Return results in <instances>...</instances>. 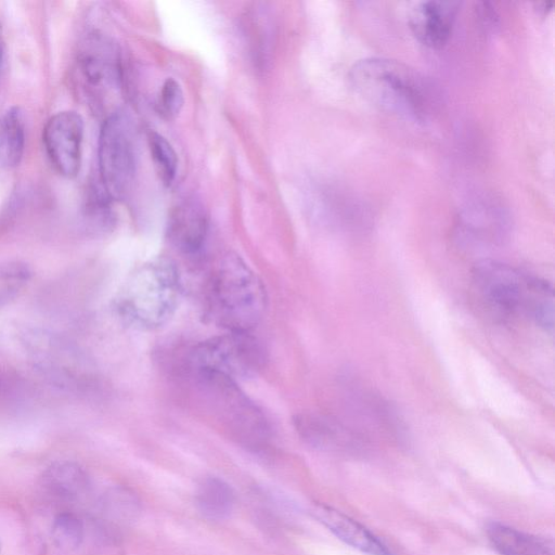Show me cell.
Returning <instances> with one entry per match:
<instances>
[{
    "label": "cell",
    "mask_w": 555,
    "mask_h": 555,
    "mask_svg": "<svg viewBox=\"0 0 555 555\" xmlns=\"http://www.w3.org/2000/svg\"><path fill=\"white\" fill-rule=\"evenodd\" d=\"M312 516L339 540L367 555H396L375 534L341 512L315 504Z\"/></svg>",
    "instance_id": "obj_13"
},
{
    "label": "cell",
    "mask_w": 555,
    "mask_h": 555,
    "mask_svg": "<svg viewBox=\"0 0 555 555\" xmlns=\"http://www.w3.org/2000/svg\"><path fill=\"white\" fill-rule=\"evenodd\" d=\"M30 276V269L23 262L14 261L0 264V307L18 296L29 282Z\"/></svg>",
    "instance_id": "obj_22"
},
{
    "label": "cell",
    "mask_w": 555,
    "mask_h": 555,
    "mask_svg": "<svg viewBox=\"0 0 555 555\" xmlns=\"http://www.w3.org/2000/svg\"><path fill=\"white\" fill-rule=\"evenodd\" d=\"M195 504L204 517L210 520H223L234 508L235 493L223 479L206 477L197 487Z\"/></svg>",
    "instance_id": "obj_15"
},
{
    "label": "cell",
    "mask_w": 555,
    "mask_h": 555,
    "mask_svg": "<svg viewBox=\"0 0 555 555\" xmlns=\"http://www.w3.org/2000/svg\"><path fill=\"white\" fill-rule=\"evenodd\" d=\"M472 299L485 317L506 323L526 317L544 331L554 327L552 285L509 264L482 259L470 275Z\"/></svg>",
    "instance_id": "obj_1"
},
{
    "label": "cell",
    "mask_w": 555,
    "mask_h": 555,
    "mask_svg": "<svg viewBox=\"0 0 555 555\" xmlns=\"http://www.w3.org/2000/svg\"><path fill=\"white\" fill-rule=\"evenodd\" d=\"M101 504L104 516L119 525L132 522L140 513L139 499L131 490L122 487L108 490Z\"/></svg>",
    "instance_id": "obj_19"
},
{
    "label": "cell",
    "mask_w": 555,
    "mask_h": 555,
    "mask_svg": "<svg viewBox=\"0 0 555 555\" xmlns=\"http://www.w3.org/2000/svg\"><path fill=\"white\" fill-rule=\"evenodd\" d=\"M99 173L112 199L124 197L137 171V145L131 119L116 112L105 118L99 135Z\"/></svg>",
    "instance_id": "obj_7"
},
{
    "label": "cell",
    "mask_w": 555,
    "mask_h": 555,
    "mask_svg": "<svg viewBox=\"0 0 555 555\" xmlns=\"http://www.w3.org/2000/svg\"><path fill=\"white\" fill-rule=\"evenodd\" d=\"M82 117L74 111L59 112L47 121L43 143L54 169L65 178L77 176L81 164Z\"/></svg>",
    "instance_id": "obj_8"
},
{
    "label": "cell",
    "mask_w": 555,
    "mask_h": 555,
    "mask_svg": "<svg viewBox=\"0 0 555 555\" xmlns=\"http://www.w3.org/2000/svg\"><path fill=\"white\" fill-rule=\"evenodd\" d=\"M186 372H204L233 382L257 375L266 365L267 352L249 332H228L193 346L186 354Z\"/></svg>",
    "instance_id": "obj_6"
},
{
    "label": "cell",
    "mask_w": 555,
    "mask_h": 555,
    "mask_svg": "<svg viewBox=\"0 0 555 555\" xmlns=\"http://www.w3.org/2000/svg\"><path fill=\"white\" fill-rule=\"evenodd\" d=\"M149 147L159 180L169 186L177 173L178 157L170 142L157 132H150Z\"/></svg>",
    "instance_id": "obj_20"
},
{
    "label": "cell",
    "mask_w": 555,
    "mask_h": 555,
    "mask_svg": "<svg viewBox=\"0 0 555 555\" xmlns=\"http://www.w3.org/2000/svg\"><path fill=\"white\" fill-rule=\"evenodd\" d=\"M352 89L378 109L397 117L425 121L438 102L433 81L417 69L396 60L366 57L349 72Z\"/></svg>",
    "instance_id": "obj_2"
},
{
    "label": "cell",
    "mask_w": 555,
    "mask_h": 555,
    "mask_svg": "<svg viewBox=\"0 0 555 555\" xmlns=\"http://www.w3.org/2000/svg\"><path fill=\"white\" fill-rule=\"evenodd\" d=\"M1 61H2V44L0 40V67H1Z\"/></svg>",
    "instance_id": "obj_25"
},
{
    "label": "cell",
    "mask_w": 555,
    "mask_h": 555,
    "mask_svg": "<svg viewBox=\"0 0 555 555\" xmlns=\"http://www.w3.org/2000/svg\"><path fill=\"white\" fill-rule=\"evenodd\" d=\"M552 9V3H538L537 11L542 13L543 15L547 14V12Z\"/></svg>",
    "instance_id": "obj_24"
},
{
    "label": "cell",
    "mask_w": 555,
    "mask_h": 555,
    "mask_svg": "<svg viewBox=\"0 0 555 555\" xmlns=\"http://www.w3.org/2000/svg\"><path fill=\"white\" fill-rule=\"evenodd\" d=\"M490 543L500 555H554L553 543L500 522L487 528Z\"/></svg>",
    "instance_id": "obj_14"
},
{
    "label": "cell",
    "mask_w": 555,
    "mask_h": 555,
    "mask_svg": "<svg viewBox=\"0 0 555 555\" xmlns=\"http://www.w3.org/2000/svg\"><path fill=\"white\" fill-rule=\"evenodd\" d=\"M77 67L91 90L108 91L120 85V52L117 44L104 35L87 36L78 50Z\"/></svg>",
    "instance_id": "obj_9"
},
{
    "label": "cell",
    "mask_w": 555,
    "mask_h": 555,
    "mask_svg": "<svg viewBox=\"0 0 555 555\" xmlns=\"http://www.w3.org/2000/svg\"><path fill=\"white\" fill-rule=\"evenodd\" d=\"M460 2L425 1L417 3L409 14V26L415 38L431 49L442 48L449 40Z\"/></svg>",
    "instance_id": "obj_11"
},
{
    "label": "cell",
    "mask_w": 555,
    "mask_h": 555,
    "mask_svg": "<svg viewBox=\"0 0 555 555\" xmlns=\"http://www.w3.org/2000/svg\"><path fill=\"white\" fill-rule=\"evenodd\" d=\"M41 479L49 491L63 498H79L90 488L86 470L70 461L52 463L43 472Z\"/></svg>",
    "instance_id": "obj_16"
},
{
    "label": "cell",
    "mask_w": 555,
    "mask_h": 555,
    "mask_svg": "<svg viewBox=\"0 0 555 555\" xmlns=\"http://www.w3.org/2000/svg\"><path fill=\"white\" fill-rule=\"evenodd\" d=\"M195 389L212 414L219 416L230 434L249 449H260L269 440L266 417L241 392L235 382L210 373L189 372Z\"/></svg>",
    "instance_id": "obj_5"
},
{
    "label": "cell",
    "mask_w": 555,
    "mask_h": 555,
    "mask_svg": "<svg viewBox=\"0 0 555 555\" xmlns=\"http://www.w3.org/2000/svg\"><path fill=\"white\" fill-rule=\"evenodd\" d=\"M181 293L182 281L177 263L167 256H157L129 276L117 299V311L128 325L153 331L172 318Z\"/></svg>",
    "instance_id": "obj_4"
},
{
    "label": "cell",
    "mask_w": 555,
    "mask_h": 555,
    "mask_svg": "<svg viewBox=\"0 0 555 555\" xmlns=\"http://www.w3.org/2000/svg\"><path fill=\"white\" fill-rule=\"evenodd\" d=\"M299 436L310 446L332 452H359L366 440L339 420L319 413H302L294 418Z\"/></svg>",
    "instance_id": "obj_10"
},
{
    "label": "cell",
    "mask_w": 555,
    "mask_h": 555,
    "mask_svg": "<svg viewBox=\"0 0 555 555\" xmlns=\"http://www.w3.org/2000/svg\"><path fill=\"white\" fill-rule=\"evenodd\" d=\"M82 220L86 229L94 234L105 233L114 225L112 198L101 183L89 188L82 205Z\"/></svg>",
    "instance_id": "obj_18"
},
{
    "label": "cell",
    "mask_w": 555,
    "mask_h": 555,
    "mask_svg": "<svg viewBox=\"0 0 555 555\" xmlns=\"http://www.w3.org/2000/svg\"><path fill=\"white\" fill-rule=\"evenodd\" d=\"M25 149L23 111L13 106L0 119V162L8 167L20 164Z\"/></svg>",
    "instance_id": "obj_17"
},
{
    "label": "cell",
    "mask_w": 555,
    "mask_h": 555,
    "mask_svg": "<svg viewBox=\"0 0 555 555\" xmlns=\"http://www.w3.org/2000/svg\"><path fill=\"white\" fill-rule=\"evenodd\" d=\"M208 233V216L201 203L185 199L169 214L166 236L179 253L193 255L205 244Z\"/></svg>",
    "instance_id": "obj_12"
},
{
    "label": "cell",
    "mask_w": 555,
    "mask_h": 555,
    "mask_svg": "<svg viewBox=\"0 0 555 555\" xmlns=\"http://www.w3.org/2000/svg\"><path fill=\"white\" fill-rule=\"evenodd\" d=\"M51 535L59 548L67 552L74 551L80 546L83 540V524L77 516L62 513L53 520Z\"/></svg>",
    "instance_id": "obj_21"
},
{
    "label": "cell",
    "mask_w": 555,
    "mask_h": 555,
    "mask_svg": "<svg viewBox=\"0 0 555 555\" xmlns=\"http://www.w3.org/2000/svg\"><path fill=\"white\" fill-rule=\"evenodd\" d=\"M183 102V91L179 82L173 78H167L158 95V113L166 119H172L180 113Z\"/></svg>",
    "instance_id": "obj_23"
},
{
    "label": "cell",
    "mask_w": 555,
    "mask_h": 555,
    "mask_svg": "<svg viewBox=\"0 0 555 555\" xmlns=\"http://www.w3.org/2000/svg\"><path fill=\"white\" fill-rule=\"evenodd\" d=\"M204 308L215 325L228 332H250L267 309L264 285L237 254L227 253L210 271Z\"/></svg>",
    "instance_id": "obj_3"
}]
</instances>
